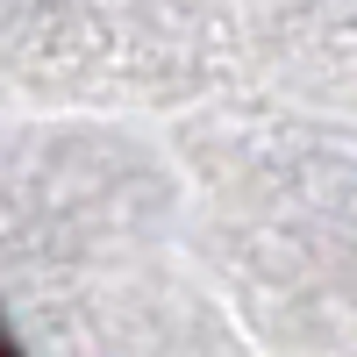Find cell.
<instances>
[{
	"label": "cell",
	"mask_w": 357,
	"mask_h": 357,
	"mask_svg": "<svg viewBox=\"0 0 357 357\" xmlns=\"http://www.w3.org/2000/svg\"><path fill=\"white\" fill-rule=\"evenodd\" d=\"M0 350H8V329H0Z\"/></svg>",
	"instance_id": "obj_1"
}]
</instances>
